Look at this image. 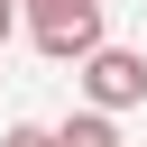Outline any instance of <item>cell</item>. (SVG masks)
<instances>
[{"label": "cell", "instance_id": "6", "mask_svg": "<svg viewBox=\"0 0 147 147\" xmlns=\"http://www.w3.org/2000/svg\"><path fill=\"white\" fill-rule=\"evenodd\" d=\"M9 9H18V0H9Z\"/></svg>", "mask_w": 147, "mask_h": 147}, {"label": "cell", "instance_id": "5", "mask_svg": "<svg viewBox=\"0 0 147 147\" xmlns=\"http://www.w3.org/2000/svg\"><path fill=\"white\" fill-rule=\"evenodd\" d=\"M9 18H18V9H9V0H0V46H9Z\"/></svg>", "mask_w": 147, "mask_h": 147}, {"label": "cell", "instance_id": "4", "mask_svg": "<svg viewBox=\"0 0 147 147\" xmlns=\"http://www.w3.org/2000/svg\"><path fill=\"white\" fill-rule=\"evenodd\" d=\"M0 147H55V129H37V119H18V129H9Z\"/></svg>", "mask_w": 147, "mask_h": 147}, {"label": "cell", "instance_id": "7", "mask_svg": "<svg viewBox=\"0 0 147 147\" xmlns=\"http://www.w3.org/2000/svg\"><path fill=\"white\" fill-rule=\"evenodd\" d=\"M138 9H147V0H138Z\"/></svg>", "mask_w": 147, "mask_h": 147}, {"label": "cell", "instance_id": "2", "mask_svg": "<svg viewBox=\"0 0 147 147\" xmlns=\"http://www.w3.org/2000/svg\"><path fill=\"white\" fill-rule=\"evenodd\" d=\"M74 74H83V101H92L101 119H119V110L147 101V55H129V46H101V55H83Z\"/></svg>", "mask_w": 147, "mask_h": 147}, {"label": "cell", "instance_id": "3", "mask_svg": "<svg viewBox=\"0 0 147 147\" xmlns=\"http://www.w3.org/2000/svg\"><path fill=\"white\" fill-rule=\"evenodd\" d=\"M55 147H119V129H110L101 110H74V119L55 129Z\"/></svg>", "mask_w": 147, "mask_h": 147}, {"label": "cell", "instance_id": "1", "mask_svg": "<svg viewBox=\"0 0 147 147\" xmlns=\"http://www.w3.org/2000/svg\"><path fill=\"white\" fill-rule=\"evenodd\" d=\"M28 37H37L46 64H83V55L110 46L101 37V0H28Z\"/></svg>", "mask_w": 147, "mask_h": 147}]
</instances>
